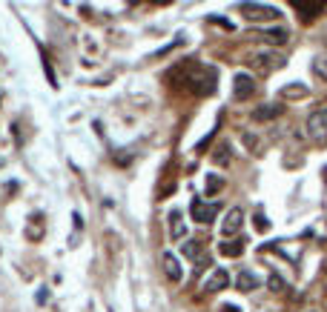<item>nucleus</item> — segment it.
I'll return each mask as SVG.
<instances>
[{"label":"nucleus","instance_id":"1","mask_svg":"<svg viewBox=\"0 0 327 312\" xmlns=\"http://www.w3.org/2000/svg\"><path fill=\"white\" fill-rule=\"evenodd\" d=\"M307 135L313 138V140H327V109H316V112H310V118H307Z\"/></svg>","mask_w":327,"mask_h":312},{"label":"nucleus","instance_id":"2","mask_svg":"<svg viewBox=\"0 0 327 312\" xmlns=\"http://www.w3.org/2000/svg\"><path fill=\"white\" fill-rule=\"evenodd\" d=\"M256 78L250 75V72H238L235 75V80H232V94L238 97V100H250L253 94H256Z\"/></svg>","mask_w":327,"mask_h":312},{"label":"nucleus","instance_id":"3","mask_svg":"<svg viewBox=\"0 0 327 312\" xmlns=\"http://www.w3.org/2000/svg\"><path fill=\"white\" fill-rule=\"evenodd\" d=\"M193 218L198 220V223H213L215 220V215H218V203L213 201V203H204L201 198H193Z\"/></svg>","mask_w":327,"mask_h":312},{"label":"nucleus","instance_id":"4","mask_svg":"<svg viewBox=\"0 0 327 312\" xmlns=\"http://www.w3.org/2000/svg\"><path fill=\"white\" fill-rule=\"evenodd\" d=\"M161 266H164V275L169 278L172 283H178L184 278V269H181V261L172 255V252H164L161 255Z\"/></svg>","mask_w":327,"mask_h":312},{"label":"nucleus","instance_id":"5","mask_svg":"<svg viewBox=\"0 0 327 312\" xmlns=\"http://www.w3.org/2000/svg\"><path fill=\"white\" fill-rule=\"evenodd\" d=\"M241 223H244V212H241V206H232L227 215H224V223H221V235H235V232H241Z\"/></svg>","mask_w":327,"mask_h":312},{"label":"nucleus","instance_id":"6","mask_svg":"<svg viewBox=\"0 0 327 312\" xmlns=\"http://www.w3.org/2000/svg\"><path fill=\"white\" fill-rule=\"evenodd\" d=\"M241 12H244V17H250V20L278 17V12H276L273 6H262V3H241Z\"/></svg>","mask_w":327,"mask_h":312},{"label":"nucleus","instance_id":"7","mask_svg":"<svg viewBox=\"0 0 327 312\" xmlns=\"http://www.w3.org/2000/svg\"><path fill=\"white\" fill-rule=\"evenodd\" d=\"M227 283H229L227 269H215V272H213V275L207 278L204 289H207V292H218V289H227Z\"/></svg>","mask_w":327,"mask_h":312},{"label":"nucleus","instance_id":"8","mask_svg":"<svg viewBox=\"0 0 327 312\" xmlns=\"http://www.w3.org/2000/svg\"><path fill=\"white\" fill-rule=\"evenodd\" d=\"M281 112H284V106H281V103H267V106L253 109V121H273V118H278Z\"/></svg>","mask_w":327,"mask_h":312},{"label":"nucleus","instance_id":"9","mask_svg":"<svg viewBox=\"0 0 327 312\" xmlns=\"http://www.w3.org/2000/svg\"><path fill=\"white\" fill-rule=\"evenodd\" d=\"M169 235H172L175 241L187 235V223H184V218H181V212H178V209H172V212H169Z\"/></svg>","mask_w":327,"mask_h":312},{"label":"nucleus","instance_id":"10","mask_svg":"<svg viewBox=\"0 0 327 312\" xmlns=\"http://www.w3.org/2000/svg\"><path fill=\"white\" fill-rule=\"evenodd\" d=\"M235 286H238L241 292H253V289H259V278H256L250 269H241L238 278H235Z\"/></svg>","mask_w":327,"mask_h":312},{"label":"nucleus","instance_id":"11","mask_svg":"<svg viewBox=\"0 0 327 312\" xmlns=\"http://www.w3.org/2000/svg\"><path fill=\"white\" fill-rule=\"evenodd\" d=\"M253 63L262 66V69H276V66H281V58L276 52H256L253 55Z\"/></svg>","mask_w":327,"mask_h":312},{"label":"nucleus","instance_id":"12","mask_svg":"<svg viewBox=\"0 0 327 312\" xmlns=\"http://www.w3.org/2000/svg\"><path fill=\"white\" fill-rule=\"evenodd\" d=\"M221 255H229V258H238L241 252H244V238H232V241H224L221 247Z\"/></svg>","mask_w":327,"mask_h":312},{"label":"nucleus","instance_id":"13","mask_svg":"<svg viewBox=\"0 0 327 312\" xmlns=\"http://www.w3.org/2000/svg\"><path fill=\"white\" fill-rule=\"evenodd\" d=\"M262 37L267 43H276V46H278V43H287V40H290V31L287 29H264Z\"/></svg>","mask_w":327,"mask_h":312},{"label":"nucleus","instance_id":"14","mask_svg":"<svg viewBox=\"0 0 327 312\" xmlns=\"http://www.w3.org/2000/svg\"><path fill=\"white\" fill-rule=\"evenodd\" d=\"M184 255H187V258H193V261H196V258H204V247H201V241H187V244H184Z\"/></svg>","mask_w":327,"mask_h":312},{"label":"nucleus","instance_id":"15","mask_svg":"<svg viewBox=\"0 0 327 312\" xmlns=\"http://www.w3.org/2000/svg\"><path fill=\"white\" fill-rule=\"evenodd\" d=\"M213 160H215L218 166H227V163H229V143H227V140H224V143H221V146L215 149V155H213Z\"/></svg>","mask_w":327,"mask_h":312},{"label":"nucleus","instance_id":"16","mask_svg":"<svg viewBox=\"0 0 327 312\" xmlns=\"http://www.w3.org/2000/svg\"><path fill=\"white\" fill-rule=\"evenodd\" d=\"M313 72H316V78L327 80V55H319V58L313 61Z\"/></svg>","mask_w":327,"mask_h":312},{"label":"nucleus","instance_id":"17","mask_svg":"<svg viewBox=\"0 0 327 312\" xmlns=\"http://www.w3.org/2000/svg\"><path fill=\"white\" fill-rule=\"evenodd\" d=\"M270 289H273V292H281V289H284V281H281V278H278V275H270Z\"/></svg>","mask_w":327,"mask_h":312},{"label":"nucleus","instance_id":"18","mask_svg":"<svg viewBox=\"0 0 327 312\" xmlns=\"http://www.w3.org/2000/svg\"><path fill=\"white\" fill-rule=\"evenodd\" d=\"M256 226H259L262 232H267V229H270V220H267V215H264V212H259V215H256Z\"/></svg>","mask_w":327,"mask_h":312},{"label":"nucleus","instance_id":"19","mask_svg":"<svg viewBox=\"0 0 327 312\" xmlns=\"http://www.w3.org/2000/svg\"><path fill=\"white\" fill-rule=\"evenodd\" d=\"M215 189H221V178L210 175V178H207V192H215Z\"/></svg>","mask_w":327,"mask_h":312},{"label":"nucleus","instance_id":"20","mask_svg":"<svg viewBox=\"0 0 327 312\" xmlns=\"http://www.w3.org/2000/svg\"><path fill=\"white\" fill-rule=\"evenodd\" d=\"M295 9H301V12H322V3H313V6H307V3H295Z\"/></svg>","mask_w":327,"mask_h":312},{"label":"nucleus","instance_id":"21","mask_svg":"<svg viewBox=\"0 0 327 312\" xmlns=\"http://www.w3.org/2000/svg\"><path fill=\"white\" fill-rule=\"evenodd\" d=\"M224 312H238V310H235V307H224Z\"/></svg>","mask_w":327,"mask_h":312}]
</instances>
